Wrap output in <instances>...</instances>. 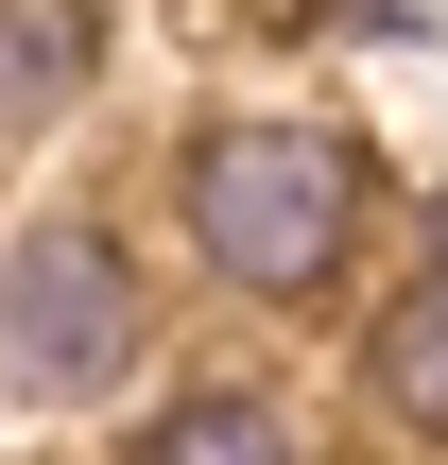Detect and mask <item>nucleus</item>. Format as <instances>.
Wrapping results in <instances>:
<instances>
[{"label": "nucleus", "instance_id": "nucleus-1", "mask_svg": "<svg viewBox=\"0 0 448 465\" xmlns=\"http://www.w3.org/2000/svg\"><path fill=\"white\" fill-rule=\"evenodd\" d=\"M173 224H190V259L242 276V293H328L345 242H363V155L311 138V121H190Z\"/></svg>", "mask_w": 448, "mask_h": 465}, {"label": "nucleus", "instance_id": "nucleus-2", "mask_svg": "<svg viewBox=\"0 0 448 465\" xmlns=\"http://www.w3.org/2000/svg\"><path fill=\"white\" fill-rule=\"evenodd\" d=\"M138 259L104 242V224H35L17 259H0V380L35 397V414H69V397H104L121 362H138Z\"/></svg>", "mask_w": 448, "mask_h": 465}, {"label": "nucleus", "instance_id": "nucleus-3", "mask_svg": "<svg viewBox=\"0 0 448 465\" xmlns=\"http://www.w3.org/2000/svg\"><path fill=\"white\" fill-rule=\"evenodd\" d=\"M86 69H104L86 0H0V138H35L52 104H86Z\"/></svg>", "mask_w": 448, "mask_h": 465}, {"label": "nucleus", "instance_id": "nucleus-4", "mask_svg": "<svg viewBox=\"0 0 448 465\" xmlns=\"http://www.w3.org/2000/svg\"><path fill=\"white\" fill-rule=\"evenodd\" d=\"M363 380H380V414H397L414 449H448V276H414V293L380 311V345H363Z\"/></svg>", "mask_w": 448, "mask_h": 465}, {"label": "nucleus", "instance_id": "nucleus-5", "mask_svg": "<svg viewBox=\"0 0 448 465\" xmlns=\"http://www.w3.org/2000/svg\"><path fill=\"white\" fill-rule=\"evenodd\" d=\"M138 465H294V414L242 397V380H207V397H173V414L138 431Z\"/></svg>", "mask_w": 448, "mask_h": 465}, {"label": "nucleus", "instance_id": "nucleus-6", "mask_svg": "<svg viewBox=\"0 0 448 465\" xmlns=\"http://www.w3.org/2000/svg\"><path fill=\"white\" fill-rule=\"evenodd\" d=\"M432 259H448V190H432Z\"/></svg>", "mask_w": 448, "mask_h": 465}]
</instances>
